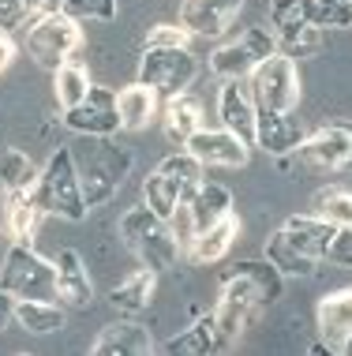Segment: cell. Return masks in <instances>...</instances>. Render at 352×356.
<instances>
[{
  "label": "cell",
  "instance_id": "cell-41",
  "mask_svg": "<svg viewBox=\"0 0 352 356\" xmlns=\"http://www.w3.org/2000/svg\"><path fill=\"white\" fill-rule=\"evenodd\" d=\"M308 356H334V353H330V349H322V345H315V349H311Z\"/></svg>",
  "mask_w": 352,
  "mask_h": 356
},
{
  "label": "cell",
  "instance_id": "cell-16",
  "mask_svg": "<svg viewBox=\"0 0 352 356\" xmlns=\"http://www.w3.org/2000/svg\"><path fill=\"white\" fill-rule=\"evenodd\" d=\"M217 113H221V124L229 136H236L244 147L255 143V131H259V113H255L251 90L244 83H221V94H217Z\"/></svg>",
  "mask_w": 352,
  "mask_h": 356
},
{
  "label": "cell",
  "instance_id": "cell-7",
  "mask_svg": "<svg viewBox=\"0 0 352 356\" xmlns=\"http://www.w3.org/2000/svg\"><path fill=\"white\" fill-rule=\"evenodd\" d=\"M0 289L15 300H56V266L34 244H12L0 266Z\"/></svg>",
  "mask_w": 352,
  "mask_h": 356
},
{
  "label": "cell",
  "instance_id": "cell-21",
  "mask_svg": "<svg viewBox=\"0 0 352 356\" xmlns=\"http://www.w3.org/2000/svg\"><path fill=\"white\" fill-rule=\"evenodd\" d=\"M240 233V218L229 214L221 218L217 225H210L206 233H195L192 244H187V259H192L195 266H210V263H221L225 255H229L233 240Z\"/></svg>",
  "mask_w": 352,
  "mask_h": 356
},
{
  "label": "cell",
  "instance_id": "cell-27",
  "mask_svg": "<svg viewBox=\"0 0 352 356\" xmlns=\"http://www.w3.org/2000/svg\"><path fill=\"white\" fill-rule=\"evenodd\" d=\"M165 356H221V345H217V330L210 323V315L195 319L184 334L165 341Z\"/></svg>",
  "mask_w": 352,
  "mask_h": 356
},
{
  "label": "cell",
  "instance_id": "cell-33",
  "mask_svg": "<svg viewBox=\"0 0 352 356\" xmlns=\"http://www.w3.org/2000/svg\"><path fill=\"white\" fill-rule=\"evenodd\" d=\"M60 8L75 23H87V19L109 23V19H117V0H60Z\"/></svg>",
  "mask_w": 352,
  "mask_h": 356
},
{
  "label": "cell",
  "instance_id": "cell-17",
  "mask_svg": "<svg viewBox=\"0 0 352 356\" xmlns=\"http://www.w3.org/2000/svg\"><path fill=\"white\" fill-rule=\"evenodd\" d=\"M187 154L199 161V165H214V169H244L247 165V147L236 136H229V131H210V128H203L199 136L187 143Z\"/></svg>",
  "mask_w": 352,
  "mask_h": 356
},
{
  "label": "cell",
  "instance_id": "cell-43",
  "mask_svg": "<svg viewBox=\"0 0 352 356\" xmlns=\"http://www.w3.org/2000/svg\"><path fill=\"white\" fill-rule=\"evenodd\" d=\"M0 236H4V233H0Z\"/></svg>",
  "mask_w": 352,
  "mask_h": 356
},
{
  "label": "cell",
  "instance_id": "cell-36",
  "mask_svg": "<svg viewBox=\"0 0 352 356\" xmlns=\"http://www.w3.org/2000/svg\"><path fill=\"white\" fill-rule=\"evenodd\" d=\"M326 259H330V263H337V266H345V270H352V229H337V236H334V244H330Z\"/></svg>",
  "mask_w": 352,
  "mask_h": 356
},
{
  "label": "cell",
  "instance_id": "cell-20",
  "mask_svg": "<svg viewBox=\"0 0 352 356\" xmlns=\"http://www.w3.org/2000/svg\"><path fill=\"white\" fill-rule=\"evenodd\" d=\"M53 266H56V296L68 307H87L94 300V285H90L87 263L79 259V252H72V248L56 252Z\"/></svg>",
  "mask_w": 352,
  "mask_h": 356
},
{
  "label": "cell",
  "instance_id": "cell-10",
  "mask_svg": "<svg viewBox=\"0 0 352 356\" xmlns=\"http://www.w3.org/2000/svg\"><path fill=\"white\" fill-rule=\"evenodd\" d=\"M23 34H26V53H31L34 64L45 68V72L64 68V64L72 60V53L83 45L79 23H75L72 15H64V12L45 15L42 23H34L31 31H23Z\"/></svg>",
  "mask_w": 352,
  "mask_h": 356
},
{
  "label": "cell",
  "instance_id": "cell-1",
  "mask_svg": "<svg viewBox=\"0 0 352 356\" xmlns=\"http://www.w3.org/2000/svg\"><path fill=\"white\" fill-rule=\"evenodd\" d=\"M278 293H281V274L270 263H244L236 266V274L225 277L217 304L210 312L221 353L244 334V326L255 319V312H262L266 304L278 300Z\"/></svg>",
  "mask_w": 352,
  "mask_h": 356
},
{
  "label": "cell",
  "instance_id": "cell-8",
  "mask_svg": "<svg viewBox=\"0 0 352 356\" xmlns=\"http://www.w3.org/2000/svg\"><path fill=\"white\" fill-rule=\"evenodd\" d=\"M247 90H251L255 113H296V105H300V72H296V60L274 53L270 60H262L259 68L251 72Z\"/></svg>",
  "mask_w": 352,
  "mask_h": 356
},
{
  "label": "cell",
  "instance_id": "cell-24",
  "mask_svg": "<svg viewBox=\"0 0 352 356\" xmlns=\"http://www.w3.org/2000/svg\"><path fill=\"white\" fill-rule=\"evenodd\" d=\"M192 210V229L195 233H206L210 225H217L221 218L233 214V195L225 184H217V180H203V188L195 191V199L187 203Z\"/></svg>",
  "mask_w": 352,
  "mask_h": 356
},
{
  "label": "cell",
  "instance_id": "cell-18",
  "mask_svg": "<svg viewBox=\"0 0 352 356\" xmlns=\"http://www.w3.org/2000/svg\"><path fill=\"white\" fill-rule=\"evenodd\" d=\"M90 356H154V338L135 319H120L94 338Z\"/></svg>",
  "mask_w": 352,
  "mask_h": 356
},
{
  "label": "cell",
  "instance_id": "cell-9",
  "mask_svg": "<svg viewBox=\"0 0 352 356\" xmlns=\"http://www.w3.org/2000/svg\"><path fill=\"white\" fill-rule=\"evenodd\" d=\"M199 75V60L192 49H142L139 60V83L154 90L161 102L187 94V86Z\"/></svg>",
  "mask_w": 352,
  "mask_h": 356
},
{
  "label": "cell",
  "instance_id": "cell-14",
  "mask_svg": "<svg viewBox=\"0 0 352 356\" xmlns=\"http://www.w3.org/2000/svg\"><path fill=\"white\" fill-rule=\"evenodd\" d=\"M315 326H319V345L334 356H352V289L322 296L315 307Z\"/></svg>",
  "mask_w": 352,
  "mask_h": 356
},
{
  "label": "cell",
  "instance_id": "cell-22",
  "mask_svg": "<svg viewBox=\"0 0 352 356\" xmlns=\"http://www.w3.org/2000/svg\"><path fill=\"white\" fill-rule=\"evenodd\" d=\"M161 102L154 90H146L142 83H128L124 90H117V113H120V128L128 131H142L154 124V117L161 113Z\"/></svg>",
  "mask_w": 352,
  "mask_h": 356
},
{
  "label": "cell",
  "instance_id": "cell-12",
  "mask_svg": "<svg viewBox=\"0 0 352 356\" xmlns=\"http://www.w3.org/2000/svg\"><path fill=\"white\" fill-rule=\"evenodd\" d=\"M296 161L311 172H341L352 165V120H334L308 136L296 150Z\"/></svg>",
  "mask_w": 352,
  "mask_h": 356
},
{
  "label": "cell",
  "instance_id": "cell-38",
  "mask_svg": "<svg viewBox=\"0 0 352 356\" xmlns=\"http://www.w3.org/2000/svg\"><path fill=\"white\" fill-rule=\"evenodd\" d=\"M12 60H15V42H12V34L0 31V75L12 68Z\"/></svg>",
  "mask_w": 352,
  "mask_h": 356
},
{
  "label": "cell",
  "instance_id": "cell-30",
  "mask_svg": "<svg viewBox=\"0 0 352 356\" xmlns=\"http://www.w3.org/2000/svg\"><path fill=\"white\" fill-rule=\"evenodd\" d=\"M90 86H94L90 83V72L83 68V64H75V60H68L64 68L53 72V94H56V102H60L64 113H72L75 105L87 102Z\"/></svg>",
  "mask_w": 352,
  "mask_h": 356
},
{
  "label": "cell",
  "instance_id": "cell-6",
  "mask_svg": "<svg viewBox=\"0 0 352 356\" xmlns=\"http://www.w3.org/2000/svg\"><path fill=\"white\" fill-rule=\"evenodd\" d=\"M120 240L135 252L142 270H150V274L169 270V266L176 263V255H180V244H176L173 229H169V221L154 218L142 203L131 207L128 214L120 218Z\"/></svg>",
  "mask_w": 352,
  "mask_h": 356
},
{
  "label": "cell",
  "instance_id": "cell-3",
  "mask_svg": "<svg viewBox=\"0 0 352 356\" xmlns=\"http://www.w3.org/2000/svg\"><path fill=\"white\" fill-rule=\"evenodd\" d=\"M72 161H75V172H79L83 203H87V210H94V207L109 203L120 191L124 177L131 172L135 154L128 147H120V143H112V139L79 136V143L72 147Z\"/></svg>",
  "mask_w": 352,
  "mask_h": 356
},
{
  "label": "cell",
  "instance_id": "cell-35",
  "mask_svg": "<svg viewBox=\"0 0 352 356\" xmlns=\"http://www.w3.org/2000/svg\"><path fill=\"white\" fill-rule=\"evenodd\" d=\"M64 12L60 0H23V31H31L34 23H42L45 15Z\"/></svg>",
  "mask_w": 352,
  "mask_h": 356
},
{
  "label": "cell",
  "instance_id": "cell-39",
  "mask_svg": "<svg viewBox=\"0 0 352 356\" xmlns=\"http://www.w3.org/2000/svg\"><path fill=\"white\" fill-rule=\"evenodd\" d=\"M8 323H15V296H8L4 289H0V330H4Z\"/></svg>",
  "mask_w": 352,
  "mask_h": 356
},
{
  "label": "cell",
  "instance_id": "cell-34",
  "mask_svg": "<svg viewBox=\"0 0 352 356\" xmlns=\"http://www.w3.org/2000/svg\"><path fill=\"white\" fill-rule=\"evenodd\" d=\"M187 45H192V34L180 23H158L154 31L146 34L142 49H187Z\"/></svg>",
  "mask_w": 352,
  "mask_h": 356
},
{
  "label": "cell",
  "instance_id": "cell-15",
  "mask_svg": "<svg viewBox=\"0 0 352 356\" xmlns=\"http://www.w3.org/2000/svg\"><path fill=\"white\" fill-rule=\"evenodd\" d=\"M240 8L244 0H180V26L192 38H221Z\"/></svg>",
  "mask_w": 352,
  "mask_h": 356
},
{
  "label": "cell",
  "instance_id": "cell-42",
  "mask_svg": "<svg viewBox=\"0 0 352 356\" xmlns=\"http://www.w3.org/2000/svg\"><path fill=\"white\" fill-rule=\"evenodd\" d=\"M337 4H349V0H337Z\"/></svg>",
  "mask_w": 352,
  "mask_h": 356
},
{
  "label": "cell",
  "instance_id": "cell-23",
  "mask_svg": "<svg viewBox=\"0 0 352 356\" xmlns=\"http://www.w3.org/2000/svg\"><path fill=\"white\" fill-rule=\"evenodd\" d=\"M161 117H165V139L169 143H192L203 131V105L195 94H180L161 105Z\"/></svg>",
  "mask_w": 352,
  "mask_h": 356
},
{
  "label": "cell",
  "instance_id": "cell-40",
  "mask_svg": "<svg viewBox=\"0 0 352 356\" xmlns=\"http://www.w3.org/2000/svg\"><path fill=\"white\" fill-rule=\"evenodd\" d=\"M270 4V12H281V8H292V4H300V0H266Z\"/></svg>",
  "mask_w": 352,
  "mask_h": 356
},
{
  "label": "cell",
  "instance_id": "cell-2",
  "mask_svg": "<svg viewBox=\"0 0 352 356\" xmlns=\"http://www.w3.org/2000/svg\"><path fill=\"white\" fill-rule=\"evenodd\" d=\"M337 236V225L322 221L315 214H296L274 233V240L266 244V263L278 274L289 277H311L319 270V263L326 259L330 244Z\"/></svg>",
  "mask_w": 352,
  "mask_h": 356
},
{
  "label": "cell",
  "instance_id": "cell-13",
  "mask_svg": "<svg viewBox=\"0 0 352 356\" xmlns=\"http://www.w3.org/2000/svg\"><path fill=\"white\" fill-rule=\"evenodd\" d=\"M64 128L87 139H112L120 131V113H117V94L109 86H90L87 102L64 113Z\"/></svg>",
  "mask_w": 352,
  "mask_h": 356
},
{
  "label": "cell",
  "instance_id": "cell-31",
  "mask_svg": "<svg viewBox=\"0 0 352 356\" xmlns=\"http://www.w3.org/2000/svg\"><path fill=\"white\" fill-rule=\"evenodd\" d=\"M15 323L31 334H53L64 326V307L56 300H15Z\"/></svg>",
  "mask_w": 352,
  "mask_h": 356
},
{
  "label": "cell",
  "instance_id": "cell-26",
  "mask_svg": "<svg viewBox=\"0 0 352 356\" xmlns=\"http://www.w3.org/2000/svg\"><path fill=\"white\" fill-rule=\"evenodd\" d=\"M4 229L15 244H34V233H37V199H34V188L26 191H15V195H4Z\"/></svg>",
  "mask_w": 352,
  "mask_h": 356
},
{
  "label": "cell",
  "instance_id": "cell-4",
  "mask_svg": "<svg viewBox=\"0 0 352 356\" xmlns=\"http://www.w3.org/2000/svg\"><path fill=\"white\" fill-rule=\"evenodd\" d=\"M199 188H203V165L187 150L173 154V158H165L146 177V184H142V207L161 221H173V214L184 203H192Z\"/></svg>",
  "mask_w": 352,
  "mask_h": 356
},
{
  "label": "cell",
  "instance_id": "cell-32",
  "mask_svg": "<svg viewBox=\"0 0 352 356\" xmlns=\"http://www.w3.org/2000/svg\"><path fill=\"white\" fill-rule=\"evenodd\" d=\"M315 218L330 221V225H337V229H352V191H341V188L319 191L315 195Z\"/></svg>",
  "mask_w": 352,
  "mask_h": 356
},
{
  "label": "cell",
  "instance_id": "cell-5",
  "mask_svg": "<svg viewBox=\"0 0 352 356\" xmlns=\"http://www.w3.org/2000/svg\"><path fill=\"white\" fill-rule=\"evenodd\" d=\"M34 199L42 214L64 218V221H83L87 218V203H83V188H79V172L72 161V147H60L49 154L45 169L37 172Z\"/></svg>",
  "mask_w": 352,
  "mask_h": 356
},
{
  "label": "cell",
  "instance_id": "cell-28",
  "mask_svg": "<svg viewBox=\"0 0 352 356\" xmlns=\"http://www.w3.org/2000/svg\"><path fill=\"white\" fill-rule=\"evenodd\" d=\"M37 169L34 158L26 150L15 147H0V195H15V191H26L37 184Z\"/></svg>",
  "mask_w": 352,
  "mask_h": 356
},
{
  "label": "cell",
  "instance_id": "cell-25",
  "mask_svg": "<svg viewBox=\"0 0 352 356\" xmlns=\"http://www.w3.org/2000/svg\"><path fill=\"white\" fill-rule=\"evenodd\" d=\"M154 285H158V274H150V270H135L131 277H124V282L112 289V296H109L112 312H117L120 319H139V315L150 307Z\"/></svg>",
  "mask_w": 352,
  "mask_h": 356
},
{
  "label": "cell",
  "instance_id": "cell-11",
  "mask_svg": "<svg viewBox=\"0 0 352 356\" xmlns=\"http://www.w3.org/2000/svg\"><path fill=\"white\" fill-rule=\"evenodd\" d=\"M274 53H278V38L270 31H262V26H247L244 38H236V42L210 53V72L221 83H240V79H251V72L262 60H270Z\"/></svg>",
  "mask_w": 352,
  "mask_h": 356
},
{
  "label": "cell",
  "instance_id": "cell-29",
  "mask_svg": "<svg viewBox=\"0 0 352 356\" xmlns=\"http://www.w3.org/2000/svg\"><path fill=\"white\" fill-rule=\"evenodd\" d=\"M274 38H278V53L289 56V60H300V56H315L322 45V31L311 26L308 19L303 23H281L274 26Z\"/></svg>",
  "mask_w": 352,
  "mask_h": 356
},
{
  "label": "cell",
  "instance_id": "cell-19",
  "mask_svg": "<svg viewBox=\"0 0 352 356\" xmlns=\"http://www.w3.org/2000/svg\"><path fill=\"white\" fill-rule=\"evenodd\" d=\"M303 136V124L296 113H259V131H255V143L274 154V158H285V154H296Z\"/></svg>",
  "mask_w": 352,
  "mask_h": 356
},
{
  "label": "cell",
  "instance_id": "cell-37",
  "mask_svg": "<svg viewBox=\"0 0 352 356\" xmlns=\"http://www.w3.org/2000/svg\"><path fill=\"white\" fill-rule=\"evenodd\" d=\"M0 31H23V0H0Z\"/></svg>",
  "mask_w": 352,
  "mask_h": 356
}]
</instances>
